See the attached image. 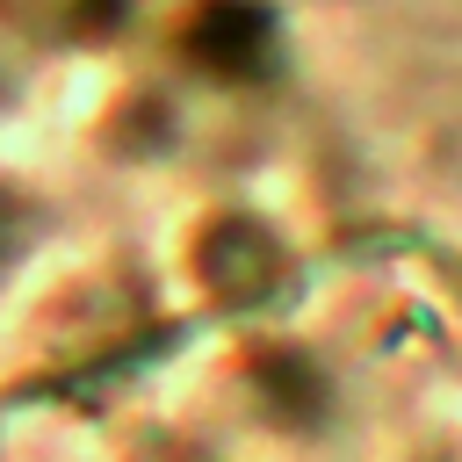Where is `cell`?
Listing matches in <instances>:
<instances>
[{
    "label": "cell",
    "mask_w": 462,
    "mask_h": 462,
    "mask_svg": "<svg viewBox=\"0 0 462 462\" xmlns=\"http://www.w3.org/2000/svg\"><path fill=\"white\" fill-rule=\"evenodd\" d=\"M137 462H296V455H289V419H282V433H274L260 455H245V440H231V448H217V440H209V448H188V440H180L173 455L152 448V455H137Z\"/></svg>",
    "instance_id": "1"
}]
</instances>
